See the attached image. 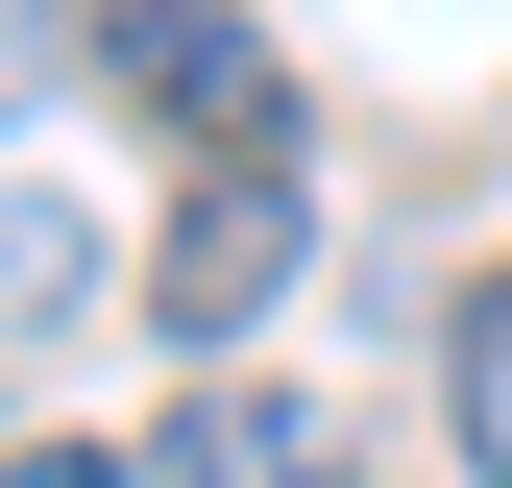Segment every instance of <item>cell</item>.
<instances>
[{"label":"cell","instance_id":"6da1fadb","mask_svg":"<svg viewBox=\"0 0 512 488\" xmlns=\"http://www.w3.org/2000/svg\"><path fill=\"white\" fill-rule=\"evenodd\" d=\"M293 269H317V196H293V147H196V196H171V244H147V318H171V342H244Z\"/></svg>","mask_w":512,"mask_h":488},{"label":"cell","instance_id":"7a4b0ae2","mask_svg":"<svg viewBox=\"0 0 512 488\" xmlns=\"http://www.w3.org/2000/svg\"><path fill=\"white\" fill-rule=\"evenodd\" d=\"M98 74L171 122V147H293V74L244 0H98Z\"/></svg>","mask_w":512,"mask_h":488},{"label":"cell","instance_id":"3957f363","mask_svg":"<svg viewBox=\"0 0 512 488\" xmlns=\"http://www.w3.org/2000/svg\"><path fill=\"white\" fill-rule=\"evenodd\" d=\"M147 488H366V440H342L317 391H269V366H220V391H171Z\"/></svg>","mask_w":512,"mask_h":488},{"label":"cell","instance_id":"277c9868","mask_svg":"<svg viewBox=\"0 0 512 488\" xmlns=\"http://www.w3.org/2000/svg\"><path fill=\"white\" fill-rule=\"evenodd\" d=\"M49 318H98V220L74 196H0V342H49Z\"/></svg>","mask_w":512,"mask_h":488},{"label":"cell","instance_id":"5b68a950","mask_svg":"<svg viewBox=\"0 0 512 488\" xmlns=\"http://www.w3.org/2000/svg\"><path fill=\"white\" fill-rule=\"evenodd\" d=\"M464 464H488V488H512V269H488V293H464Z\"/></svg>","mask_w":512,"mask_h":488},{"label":"cell","instance_id":"8992f818","mask_svg":"<svg viewBox=\"0 0 512 488\" xmlns=\"http://www.w3.org/2000/svg\"><path fill=\"white\" fill-rule=\"evenodd\" d=\"M0 488H147V464H122V440H49V464H0Z\"/></svg>","mask_w":512,"mask_h":488}]
</instances>
